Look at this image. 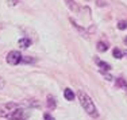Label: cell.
Instances as JSON below:
<instances>
[{
	"mask_svg": "<svg viewBox=\"0 0 127 120\" xmlns=\"http://www.w3.org/2000/svg\"><path fill=\"white\" fill-rule=\"evenodd\" d=\"M78 100H80L81 107L84 108V111H85L89 116H92V118H97V116H99L97 109H96V107H95V104H93L92 98H91L85 92H83V91L78 92Z\"/></svg>",
	"mask_w": 127,
	"mask_h": 120,
	"instance_id": "cell-1",
	"label": "cell"
},
{
	"mask_svg": "<svg viewBox=\"0 0 127 120\" xmlns=\"http://www.w3.org/2000/svg\"><path fill=\"white\" fill-rule=\"evenodd\" d=\"M20 107H22L20 104L12 103V101L5 103V104H0V118H7L11 112H14L15 109H18V108H20Z\"/></svg>",
	"mask_w": 127,
	"mask_h": 120,
	"instance_id": "cell-2",
	"label": "cell"
},
{
	"mask_svg": "<svg viewBox=\"0 0 127 120\" xmlns=\"http://www.w3.org/2000/svg\"><path fill=\"white\" fill-rule=\"evenodd\" d=\"M30 109H25V108H18V109H15L14 112H11L10 115L7 116L10 120H26V119H29V116H30Z\"/></svg>",
	"mask_w": 127,
	"mask_h": 120,
	"instance_id": "cell-3",
	"label": "cell"
},
{
	"mask_svg": "<svg viewBox=\"0 0 127 120\" xmlns=\"http://www.w3.org/2000/svg\"><path fill=\"white\" fill-rule=\"evenodd\" d=\"M5 61H7V64H10V65H18L20 61H22V54H20L19 51H16V50L10 51L7 54V57H5Z\"/></svg>",
	"mask_w": 127,
	"mask_h": 120,
	"instance_id": "cell-4",
	"label": "cell"
},
{
	"mask_svg": "<svg viewBox=\"0 0 127 120\" xmlns=\"http://www.w3.org/2000/svg\"><path fill=\"white\" fill-rule=\"evenodd\" d=\"M95 61H96V64L99 65V68H100L103 72H108V70H111V66H110V65L107 64V62L101 61V59H99V58H96Z\"/></svg>",
	"mask_w": 127,
	"mask_h": 120,
	"instance_id": "cell-5",
	"label": "cell"
},
{
	"mask_svg": "<svg viewBox=\"0 0 127 120\" xmlns=\"http://www.w3.org/2000/svg\"><path fill=\"white\" fill-rule=\"evenodd\" d=\"M65 1H66V5L69 7L70 11H73V12H77L78 11V5H77V3L74 1V0H65Z\"/></svg>",
	"mask_w": 127,
	"mask_h": 120,
	"instance_id": "cell-6",
	"label": "cell"
},
{
	"mask_svg": "<svg viewBox=\"0 0 127 120\" xmlns=\"http://www.w3.org/2000/svg\"><path fill=\"white\" fill-rule=\"evenodd\" d=\"M64 96H65V98L69 100V101L74 100V92L72 91V89H69V88H66L65 91H64Z\"/></svg>",
	"mask_w": 127,
	"mask_h": 120,
	"instance_id": "cell-7",
	"label": "cell"
},
{
	"mask_svg": "<svg viewBox=\"0 0 127 120\" xmlns=\"http://www.w3.org/2000/svg\"><path fill=\"white\" fill-rule=\"evenodd\" d=\"M30 45H31V41H30L29 38H22V39H19V46L22 47V49H27Z\"/></svg>",
	"mask_w": 127,
	"mask_h": 120,
	"instance_id": "cell-8",
	"label": "cell"
},
{
	"mask_svg": "<svg viewBox=\"0 0 127 120\" xmlns=\"http://www.w3.org/2000/svg\"><path fill=\"white\" fill-rule=\"evenodd\" d=\"M96 49H97L99 51L104 53V51H107V50H108V45H107V43H104V42H99L97 46H96Z\"/></svg>",
	"mask_w": 127,
	"mask_h": 120,
	"instance_id": "cell-9",
	"label": "cell"
},
{
	"mask_svg": "<svg viewBox=\"0 0 127 120\" xmlns=\"http://www.w3.org/2000/svg\"><path fill=\"white\" fill-rule=\"evenodd\" d=\"M116 85L127 91V82H126V80H125V78H118V80H116Z\"/></svg>",
	"mask_w": 127,
	"mask_h": 120,
	"instance_id": "cell-10",
	"label": "cell"
},
{
	"mask_svg": "<svg viewBox=\"0 0 127 120\" xmlns=\"http://www.w3.org/2000/svg\"><path fill=\"white\" fill-rule=\"evenodd\" d=\"M47 107L49 108H56V100H54V97L53 96H49V97H47Z\"/></svg>",
	"mask_w": 127,
	"mask_h": 120,
	"instance_id": "cell-11",
	"label": "cell"
},
{
	"mask_svg": "<svg viewBox=\"0 0 127 120\" xmlns=\"http://www.w3.org/2000/svg\"><path fill=\"white\" fill-rule=\"evenodd\" d=\"M70 22H72V24H73V27H74V28H77L78 31H80L81 34H84V37H85V30H84V28H81V27L78 26L76 22H73V19H70Z\"/></svg>",
	"mask_w": 127,
	"mask_h": 120,
	"instance_id": "cell-12",
	"label": "cell"
},
{
	"mask_svg": "<svg viewBox=\"0 0 127 120\" xmlns=\"http://www.w3.org/2000/svg\"><path fill=\"white\" fill-rule=\"evenodd\" d=\"M112 53H114V57H115V58H118V59H120V58L123 57V53L120 51L119 49H114Z\"/></svg>",
	"mask_w": 127,
	"mask_h": 120,
	"instance_id": "cell-13",
	"label": "cell"
},
{
	"mask_svg": "<svg viewBox=\"0 0 127 120\" xmlns=\"http://www.w3.org/2000/svg\"><path fill=\"white\" fill-rule=\"evenodd\" d=\"M118 28H119V30L127 28V22H126V20H120V22L118 23Z\"/></svg>",
	"mask_w": 127,
	"mask_h": 120,
	"instance_id": "cell-14",
	"label": "cell"
},
{
	"mask_svg": "<svg viewBox=\"0 0 127 120\" xmlns=\"http://www.w3.org/2000/svg\"><path fill=\"white\" fill-rule=\"evenodd\" d=\"M43 119H45V120H54V118H53L51 115H49V113H45V115H43Z\"/></svg>",
	"mask_w": 127,
	"mask_h": 120,
	"instance_id": "cell-15",
	"label": "cell"
},
{
	"mask_svg": "<svg viewBox=\"0 0 127 120\" xmlns=\"http://www.w3.org/2000/svg\"><path fill=\"white\" fill-rule=\"evenodd\" d=\"M16 0H8V4H11V5H15V4H16Z\"/></svg>",
	"mask_w": 127,
	"mask_h": 120,
	"instance_id": "cell-16",
	"label": "cell"
},
{
	"mask_svg": "<svg viewBox=\"0 0 127 120\" xmlns=\"http://www.w3.org/2000/svg\"><path fill=\"white\" fill-rule=\"evenodd\" d=\"M3 86H4V81H3V78L0 77V89H1Z\"/></svg>",
	"mask_w": 127,
	"mask_h": 120,
	"instance_id": "cell-17",
	"label": "cell"
},
{
	"mask_svg": "<svg viewBox=\"0 0 127 120\" xmlns=\"http://www.w3.org/2000/svg\"><path fill=\"white\" fill-rule=\"evenodd\" d=\"M123 54H125V55L127 57V50H126V51H125V53H123Z\"/></svg>",
	"mask_w": 127,
	"mask_h": 120,
	"instance_id": "cell-18",
	"label": "cell"
}]
</instances>
